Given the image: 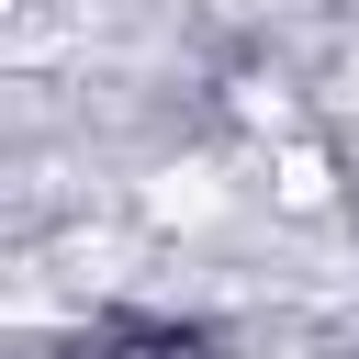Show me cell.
<instances>
[{
	"label": "cell",
	"instance_id": "1",
	"mask_svg": "<svg viewBox=\"0 0 359 359\" xmlns=\"http://www.w3.org/2000/svg\"><path fill=\"white\" fill-rule=\"evenodd\" d=\"M280 191L292 202H325V157H280Z\"/></svg>",
	"mask_w": 359,
	"mask_h": 359
}]
</instances>
